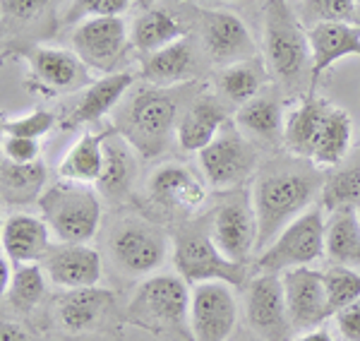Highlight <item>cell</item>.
<instances>
[{"label":"cell","instance_id":"cb8c5ba5","mask_svg":"<svg viewBox=\"0 0 360 341\" xmlns=\"http://www.w3.org/2000/svg\"><path fill=\"white\" fill-rule=\"evenodd\" d=\"M113 291L103 286H89V288H75L65 291L58 300V320L68 332H89L94 329L101 317L108 313L113 305Z\"/></svg>","mask_w":360,"mask_h":341},{"label":"cell","instance_id":"2e32d148","mask_svg":"<svg viewBox=\"0 0 360 341\" xmlns=\"http://www.w3.org/2000/svg\"><path fill=\"white\" fill-rule=\"evenodd\" d=\"M41 264L51 284L63 288V291L98 286L103 276L101 255L94 247H89V243L53 245V250L49 252V257Z\"/></svg>","mask_w":360,"mask_h":341},{"label":"cell","instance_id":"ab89813d","mask_svg":"<svg viewBox=\"0 0 360 341\" xmlns=\"http://www.w3.org/2000/svg\"><path fill=\"white\" fill-rule=\"evenodd\" d=\"M39 154H41V144H39V140L5 135L3 159L13 161V164H34V161H39Z\"/></svg>","mask_w":360,"mask_h":341},{"label":"cell","instance_id":"ee69618b","mask_svg":"<svg viewBox=\"0 0 360 341\" xmlns=\"http://www.w3.org/2000/svg\"><path fill=\"white\" fill-rule=\"evenodd\" d=\"M291 341H334V337L329 334V329L315 327V329H307V332H300L298 337H293Z\"/></svg>","mask_w":360,"mask_h":341},{"label":"cell","instance_id":"e575fe53","mask_svg":"<svg viewBox=\"0 0 360 341\" xmlns=\"http://www.w3.org/2000/svg\"><path fill=\"white\" fill-rule=\"evenodd\" d=\"M319 207L324 212H344L360 207V169H346L334 176L324 178L322 193H319Z\"/></svg>","mask_w":360,"mask_h":341},{"label":"cell","instance_id":"60d3db41","mask_svg":"<svg viewBox=\"0 0 360 341\" xmlns=\"http://www.w3.org/2000/svg\"><path fill=\"white\" fill-rule=\"evenodd\" d=\"M334 320L344 341H360V298L334 313Z\"/></svg>","mask_w":360,"mask_h":341},{"label":"cell","instance_id":"9c48e42d","mask_svg":"<svg viewBox=\"0 0 360 341\" xmlns=\"http://www.w3.org/2000/svg\"><path fill=\"white\" fill-rule=\"evenodd\" d=\"M209 233L219 250L238 264H248L257 252V217L252 207V193L229 190L212 214Z\"/></svg>","mask_w":360,"mask_h":341},{"label":"cell","instance_id":"f35d334b","mask_svg":"<svg viewBox=\"0 0 360 341\" xmlns=\"http://www.w3.org/2000/svg\"><path fill=\"white\" fill-rule=\"evenodd\" d=\"M135 0H72L68 5L65 22L68 25H79L91 17H120L130 10Z\"/></svg>","mask_w":360,"mask_h":341},{"label":"cell","instance_id":"4fadbf2b","mask_svg":"<svg viewBox=\"0 0 360 341\" xmlns=\"http://www.w3.org/2000/svg\"><path fill=\"white\" fill-rule=\"evenodd\" d=\"M111 257L125 274L152 276L168 259V240L161 231L142 221H125L111 236Z\"/></svg>","mask_w":360,"mask_h":341},{"label":"cell","instance_id":"d590c367","mask_svg":"<svg viewBox=\"0 0 360 341\" xmlns=\"http://www.w3.org/2000/svg\"><path fill=\"white\" fill-rule=\"evenodd\" d=\"M324 276V288H327V300L329 310L339 313L341 308H346L348 303L360 298V271L346 264H334L322 271Z\"/></svg>","mask_w":360,"mask_h":341},{"label":"cell","instance_id":"8d00e7d4","mask_svg":"<svg viewBox=\"0 0 360 341\" xmlns=\"http://www.w3.org/2000/svg\"><path fill=\"white\" fill-rule=\"evenodd\" d=\"M356 0H303L298 17L310 29L324 22H356Z\"/></svg>","mask_w":360,"mask_h":341},{"label":"cell","instance_id":"f1b7e54d","mask_svg":"<svg viewBox=\"0 0 360 341\" xmlns=\"http://www.w3.org/2000/svg\"><path fill=\"white\" fill-rule=\"evenodd\" d=\"M351 140H353L351 115L344 108L329 106V111L322 120V128L317 132L310 161L317 169H334V166H339L346 159Z\"/></svg>","mask_w":360,"mask_h":341},{"label":"cell","instance_id":"44dd1931","mask_svg":"<svg viewBox=\"0 0 360 341\" xmlns=\"http://www.w3.org/2000/svg\"><path fill=\"white\" fill-rule=\"evenodd\" d=\"M224 125H229V111L221 103V96L197 94L180 115L176 132L180 149L200 154L209 142H214Z\"/></svg>","mask_w":360,"mask_h":341},{"label":"cell","instance_id":"9a60e30c","mask_svg":"<svg viewBox=\"0 0 360 341\" xmlns=\"http://www.w3.org/2000/svg\"><path fill=\"white\" fill-rule=\"evenodd\" d=\"M283 298H286L288 317L295 334L307 329L322 327L327 317H332L324 288V276L319 269L312 267H295L281 274Z\"/></svg>","mask_w":360,"mask_h":341},{"label":"cell","instance_id":"5bb4252c","mask_svg":"<svg viewBox=\"0 0 360 341\" xmlns=\"http://www.w3.org/2000/svg\"><path fill=\"white\" fill-rule=\"evenodd\" d=\"M200 39L209 60L221 67L257 58V41L245 22L229 10H202Z\"/></svg>","mask_w":360,"mask_h":341},{"label":"cell","instance_id":"f546056e","mask_svg":"<svg viewBox=\"0 0 360 341\" xmlns=\"http://www.w3.org/2000/svg\"><path fill=\"white\" fill-rule=\"evenodd\" d=\"M180 39H185L183 25L164 8L144 10L130 27V44L144 56L156 53Z\"/></svg>","mask_w":360,"mask_h":341},{"label":"cell","instance_id":"bcb514c9","mask_svg":"<svg viewBox=\"0 0 360 341\" xmlns=\"http://www.w3.org/2000/svg\"><path fill=\"white\" fill-rule=\"evenodd\" d=\"M264 3H286V0H264Z\"/></svg>","mask_w":360,"mask_h":341},{"label":"cell","instance_id":"b9f144b4","mask_svg":"<svg viewBox=\"0 0 360 341\" xmlns=\"http://www.w3.org/2000/svg\"><path fill=\"white\" fill-rule=\"evenodd\" d=\"M49 3L51 0H5V13H10L17 20H32Z\"/></svg>","mask_w":360,"mask_h":341},{"label":"cell","instance_id":"30bf717a","mask_svg":"<svg viewBox=\"0 0 360 341\" xmlns=\"http://www.w3.org/2000/svg\"><path fill=\"white\" fill-rule=\"evenodd\" d=\"M243 313L250 332L259 341H291L293 325L288 317L283 284L278 274H257L245 284Z\"/></svg>","mask_w":360,"mask_h":341},{"label":"cell","instance_id":"6da1fadb","mask_svg":"<svg viewBox=\"0 0 360 341\" xmlns=\"http://www.w3.org/2000/svg\"><path fill=\"white\" fill-rule=\"evenodd\" d=\"M322 185L324 176L310 159H281L257 173L250 190L257 217V252L315 205Z\"/></svg>","mask_w":360,"mask_h":341},{"label":"cell","instance_id":"ac0fdd59","mask_svg":"<svg viewBox=\"0 0 360 341\" xmlns=\"http://www.w3.org/2000/svg\"><path fill=\"white\" fill-rule=\"evenodd\" d=\"M310 44V89L307 96H315L317 79L334 63L348 56L360 58V27L356 22H324L307 29Z\"/></svg>","mask_w":360,"mask_h":341},{"label":"cell","instance_id":"74e56055","mask_svg":"<svg viewBox=\"0 0 360 341\" xmlns=\"http://www.w3.org/2000/svg\"><path fill=\"white\" fill-rule=\"evenodd\" d=\"M56 125V113L44 111V108H34L25 115L3 120V132L15 137H32V140H41L49 135Z\"/></svg>","mask_w":360,"mask_h":341},{"label":"cell","instance_id":"8fae6325","mask_svg":"<svg viewBox=\"0 0 360 341\" xmlns=\"http://www.w3.org/2000/svg\"><path fill=\"white\" fill-rule=\"evenodd\" d=\"M130 46V29L123 17H91L75 27L72 51L89 70L113 75Z\"/></svg>","mask_w":360,"mask_h":341},{"label":"cell","instance_id":"c3c4849f","mask_svg":"<svg viewBox=\"0 0 360 341\" xmlns=\"http://www.w3.org/2000/svg\"><path fill=\"white\" fill-rule=\"evenodd\" d=\"M356 212H358V221H360V207H358V210H356Z\"/></svg>","mask_w":360,"mask_h":341},{"label":"cell","instance_id":"ba28073f","mask_svg":"<svg viewBox=\"0 0 360 341\" xmlns=\"http://www.w3.org/2000/svg\"><path fill=\"white\" fill-rule=\"evenodd\" d=\"M200 171L209 188L229 193L240 188L257 171V149L229 123L214 137V142L200 152Z\"/></svg>","mask_w":360,"mask_h":341},{"label":"cell","instance_id":"7402d4cb","mask_svg":"<svg viewBox=\"0 0 360 341\" xmlns=\"http://www.w3.org/2000/svg\"><path fill=\"white\" fill-rule=\"evenodd\" d=\"M137 171L139 161L135 147L118 130H113L103 144V171L96 183V190L101 193V198L108 200L125 198L137 181Z\"/></svg>","mask_w":360,"mask_h":341},{"label":"cell","instance_id":"7dc6e473","mask_svg":"<svg viewBox=\"0 0 360 341\" xmlns=\"http://www.w3.org/2000/svg\"><path fill=\"white\" fill-rule=\"evenodd\" d=\"M356 8H358V13H360V0H356Z\"/></svg>","mask_w":360,"mask_h":341},{"label":"cell","instance_id":"603a6c76","mask_svg":"<svg viewBox=\"0 0 360 341\" xmlns=\"http://www.w3.org/2000/svg\"><path fill=\"white\" fill-rule=\"evenodd\" d=\"M135 84V75L130 72H113L103 75L101 79L91 82L82 89L77 103L70 113V125H89L101 120L106 113H111L118 103H123L125 94Z\"/></svg>","mask_w":360,"mask_h":341},{"label":"cell","instance_id":"d4e9b609","mask_svg":"<svg viewBox=\"0 0 360 341\" xmlns=\"http://www.w3.org/2000/svg\"><path fill=\"white\" fill-rule=\"evenodd\" d=\"M195 72V46L190 37L168 44L166 49L149 53L142 63V79L152 86L188 84Z\"/></svg>","mask_w":360,"mask_h":341},{"label":"cell","instance_id":"ffe728a7","mask_svg":"<svg viewBox=\"0 0 360 341\" xmlns=\"http://www.w3.org/2000/svg\"><path fill=\"white\" fill-rule=\"evenodd\" d=\"M0 243H3V255H8L15 264L44 262L53 250V233L41 217L17 212L5 217Z\"/></svg>","mask_w":360,"mask_h":341},{"label":"cell","instance_id":"83f0119b","mask_svg":"<svg viewBox=\"0 0 360 341\" xmlns=\"http://www.w3.org/2000/svg\"><path fill=\"white\" fill-rule=\"evenodd\" d=\"M327 101L317 96H305L298 106L288 113L283 120V144L298 159H310L312 147H315L317 132L322 128V120L327 115Z\"/></svg>","mask_w":360,"mask_h":341},{"label":"cell","instance_id":"d6a6232c","mask_svg":"<svg viewBox=\"0 0 360 341\" xmlns=\"http://www.w3.org/2000/svg\"><path fill=\"white\" fill-rule=\"evenodd\" d=\"M266 63L257 58H250V60L233 63V65H226L219 70L217 84H219V94L226 101L243 106L250 99L259 94V89L266 82Z\"/></svg>","mask_w":360,"mask_h":341},{"label":"cell","instance_id":"e0dca14e","mask_svg":"<svg viewBox=\"0 0 360 341\" xmlns=\"http://www.w3.org/2000/svg\"><path fill=\"white\" fill-rule=\"evenodd\" d=\"M25 58L32 67V75L44 89L56 94L86 89L89 82V67L82 63L75 51L53 49V46H29Z\"/></svg>","mask_w":360,"mask_h":341},{"label":"cell","instance_id":"836d02e7","mask_svg":"<svg viewBox=\"0 0 360 341\" xmlns=\"http://www.w3.org/2000/svg\"><path fill=\"white\" fill-rule=\"evenodd\" d=\"M46 286H49V276H46L41 262L15 264L13 281H10L8 291H5L3 296L8 298L10 305L17 310H32L44 300Z\"/></svg>","mask_w":360,"mask_h":341},{"label":"cell","instance_id":"7bdbcfd3","mask_svg":"<svg viewBox=\"0 0 360 341\" xmlns=\"http://www.w3.org/2000/svg\"><path fill=\"white\" fill-rule=\"evenodd\" d=\"M0 341H29V337L17 322L3 320V327H0Z\"/></svg>","mask_w":360,"mask_h":341},{"label":"cell","instance_id":"7a4b0ae2","mask_svg":"<svg viewBox=\"0 0 360 341\" xmlns=\"http://www.w3.org/2000/svg\"><path fill=\"white\" fill-rule=\"evenodd\" d=\"M193 84L180 86H142L130 99L120 103L115 115V130L135 147V152L144 159H156L164 154L178 132L180 103L183 94Z\"/></svg>","mask_w":360,"mask_h":341},{"label":"cell","instance_id":"52a82bcc","mask_svg":"<svg viewBox=\"0 0 360 341\" xmlns=\"http://www.w3.org/2000/svg\"><path fill=\"white\" fill-rule=\"evenodd\" d=\"M173 267L190 286L205 281H226L231 286H245V267L229 259L219 250L209 231H185L173 243Z\"/></svg>","mask_w":360,"mask_h":341},{"label":"cell","instance_id":"f6af8a7d","mask_svg":"<svg viewBox=\"0 0 360 341\" xmlns=\"http://www.w3.org/2000/svg\"><path fill=\"white\" fill-rule=\"evenodd\" d=\"M135 5H137L139 10H142V13H144V10H152V8H154L156 0H135Z\"/></svg>","mask_w":360,"mask_h":341},{"label":"cell","instance_id":"d6986e66","mask_svg":"<svg viewBox=\"0 0 360 341\" xmlns=\"http://www.w3.org/2000/svg\"><path fill=\"white\" fill-rule=\"evenodd\" d=\"M207 181L188 166H159L149 178V198L161 210L176 214H193L207 202Z\"/></svg>","mask_w":360,"mask_h":341},{"label":"cell","instance_id":"7c38bea8","mask_svg":"<svg viewBox=\"0 0 360 341\" xmlns=\"http://www.w3.org/2000/svg\"><path fill=\"white\" fill-rule=\"evenodd\" d=\"M190 327L195 341H229L238 327V300L226 281H205L193 286Z\"/></svg>","mask_w":360,"mask_h":341},{"label":"cell","instance_id":"3957f363","mask_svg":"<svg viewBox=\"0 0 360 341\" xmlns=\"http://www.w3.org/2000/svg\"><path fill=\"white\" fill-rule=\"evenodd\" d=\"M190 300L193 286L180 274H152L127 303L125 322L166 341H195Z\"/></svg>","mask_w":360,"mask_h":341},{"label":"cell","instance_id":"484cf974","mask_svg":"<svg viewBox=\"0 0 360 341\" xmlns=\"http://www.w3.org/2000/svg\"><path fill=\"white\" fill-rule=\"evenodd\" d=\"M49 181V171H46L44 161H34V164H13V161L3 159L0 166V198L3 205L8 207H27L39 202Z\"/></svg>","mask_w":360,"mask_h":341},{"label":"cell","instance_id":"4316f807","mask_svg":"<svg viewBox=\"0 0 360 341\" xmlns=\"http://www.w3.org/2000/svg\"><path fill=\"white\" fill-rule=\"evenodd\" d=\"M108 135H111L108 130L79 135V140L68 149V154L58 166V178L96 185L103 171V144H106Z\"/></svg>","mask_w":360,"mask_h":341},{"label":"cell","instance_id":"277c9868","mask_svg":"<svg viewBox=\"0 0 360 341\" xmlns=\"http://www.w3.org/2000/svg\"><path fill=\"white\" fill-rule=\"evenodd\" d=\"M39 217L58 243H89L101 226V193L96 185L58 178L39 198Z\"/></svg>","mask_w":360,"mask_h":341},{"label":"cell","instance_id":"5b68a950","mask_svg":"<svg viewBox=\"0 0 360 341\" xmlns=\"http://www.w3.org/2000/svg\"><path fill=\"white\" fill-rule=\"evenodd\" d=\"M264 63L278 84L295 89L310 72V44L288 3H264Z\"/></svg>","mask_w":360,"mask_h":341},{"label":"cell","instance_id":"8992f818","mask_svg":"<svg viewBox=\"0 0 360 341\" xmlns=\"http://www.w3.org/2000/svg\"><path fill=\"white\" fill-rule=\"evenodd\" d=\"M324 229L327 219L324 210L312 205L300 217H295L281 233L255 259L257 274H278L295 269L310 267L324 255Z\"/></svg>","mask_w":360,"mask_h":341},{"label":"cell","instance_id":"1f68e13d","mask_svg":"<svg viewBox=\"0 0 360 341\" xmlns=\"http://www.w3.org/2000/svg\"><path fill=\"white\" fill-rule=\"evenodd\" d=\"M236 125L262 142H283L281 103L271 94H257L255 99L238 106Z\"/></svg>","mask_w":360,"mask_h":341},{"label":"cell","instance_id":"4dcf8cb0","mask_svg":"<svg viewBox=\"0 0 360 341\" xmlns=\"http://www.w3.org/2000/svg\"><path fill=\"white\" fill-rule=\"evenodd\" d=\"M324 255L334 264L360 267V221L356 210L334 212L324 229Z\"/></svg>","mask_w":360,"mask_h":341}]
</instances>
